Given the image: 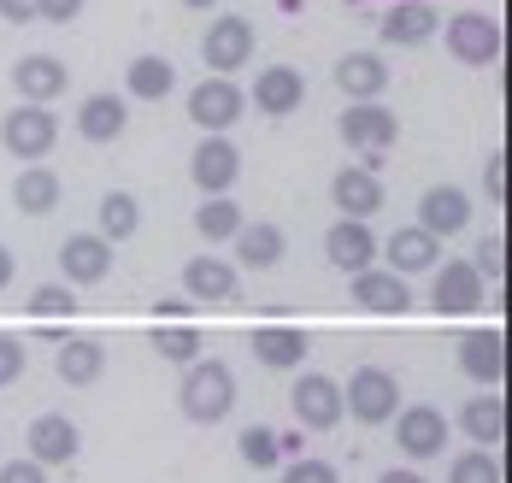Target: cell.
Segmentation results:
<instances>
[{
	"mask_svg": "<svg viewBox=\"0 0 512 483\" xmlns=\"http://www.w3.org/2000/svg\"><path fill=\"white\" fill-rule=\"evenodd\" d=\"M242 224H248V218H242V207H236L230 195H206L201 207H195V230H201L206 242H230Z\"/></svg>",
	"mask_w": 512,
	"mask_h": 483,
	"instance_id": "cell-33",
	"label": "cell"
},
{
	"mask_svg": "<svg viewBox=\"0 0 512 483\" xmlns=\"http://www.w3.org/2000/svg\"><path fill=\"white\" fill-rule=\"evenodd\" d=\"M53 372L83 389V383H95V377L106 372V348L95 342V336H65L59 354H53Z\"/></svg>",
	"mask_w": 512,
	"mask_h": 483,
	"instance_id": "cell-29",
	"label": "cell"
},
{
	"mask_svg": "<svg viewBox=\"0 0 512 483\" xmlns=\"http://www.w3.org/2000/svg\"><path fill=\"white\" fill-rule=\"evenodd\" d=\"M183 295H189V307H224V301H236V266L224 254H195L183 266Z\"/></svg>",
	"mask_w": 512,
	"mask_h": 483,
	"instance_id": "cell-13",
	"label": "cell"
},
{
	"mask_svg": "<svg viewBox=\"0 0 512 483\" xmlns=\"http://www.w3.org/2000/svg\"><path fill=\"white\" fill-rule=\"evenodd\" d=\"M465 224H471V195H465L460 183H436V189L418 195V230H430L436 242L460 236Z\"/></svg>",
	"mask_w": 512,
	"mask_h": 483,
	"instance_id": "cell-15",
	"label": "cell"
},
{
	"mask_svg": "<svg viewBox=\"0 0 512 483\" xmlns=\"http://www.w3.org/2000/svg\"><path fill=\"white\" fill-rule=\"evenodd\" d=\"M377 483H424V478H418V472H383Z\"/></svg>",
	"mask_w": 512,
	"mask_h": 483,
	"instance_id": "cell-46",
	"label": "cell"
},
{
	"mask_svg": "<svg viewBox=\"0 0 512 483\" xmlns=\"http://www.w3.org/2000/svg\"><path fill=\"white\" fill-rule=\"evenodd\" d=\"M201 59L212 65V77H236L248 59H254V24L248 18H236V12H224V18H212L201 36Z\"/></svg>",
	"mask_w": 512,
	"mask_h": 483,
	"instance_id": "cell-4",
	"label": "cell"
},
{
	"mask_svg": "<svg viewBox=\"0 0 512 483\" xmlns=\"http://www.w3.org/2000/svg\"><path fill=\"white\" fill-rule=\"evenodd\" d=\"M142 230V207H136V195H124V189H112V195H101V207H95V236L101 242H130Z\"/></svg>",
	"mask_w": 512,
	"mask_h": 483,
	"instance_id": "cell-31",
	"label": "cell"
},
{
	"mask_svg": "<svg viewBox=\"0 0 512 483\" xmlns=\"http://www.w3.org/2000/svg\"><path fill=\"white\" fill-rule=\"evenodd\" d=\"M489 301V289H483V277L465 266V260H442L436 277H430V307L436 313H448V319H460V313H477Z\"/></svg>",
	"mask_w": 512,
	"mask_h": 483,
	"instance_id": "cell-9",
	"label": "cell"
},
{
	"mask_svg": "<svg viewBox=\"0 0 512 483\" xmlns=\"http://www.w3.org/2000/svg\"><path fill=\"white\" fill-rule=\"evenodd\" d=\"M430 36H436V12H430L424 0L389 6V18H383V42H389V48H418V42H430Z\"/></svg>",
	"mask_w": 512,
	"mask_h": 483,
	"instance_id": "cell-30",
	"label": "cell"
},
{
	"mask_svg": "<svg viewBox=\"0 0 512 483\" xmlns=\"http://www.w3.org/2000/svg\"><path fill=\"white\" fill-rule=\"evenodd\" d=\"M24 442H30V460L36 466H71L83 454V430L71 425L65 413H36L30 430H24Z\"/></svg>",
	"mask_w": 512,
	"mask_h": 483,
	"instance_id": "cell-11",
	"label": "cell"
},
{
	"mask_svg": "<svg viewBox=\"0 0 512 483\" xmlns=\"http://www.w3.org/2000/svg\"><path fill=\"white\" fill-rule=\"evenodd\" d=\"M354 301L365 307V313H377V319H401V313L412 307V289H407V277L371 266V271L354 277Z\"/></svg>",
	"mask_w": 512,
	"mask_h": 483,
	"instance_id": "cell-20",
	"label": "cell"
},
{
	"mask_svg": "<svg viewBox=\"0 0 512 483\" xmlns=\"http://www.w3.org/2000/svg\"><path fill=\"white\" fill-rule=\"evenodd\" d=\"M189 177L201 195H230V183L242 177V154L230 136H201V148L189 154Z\"/></svg>",
	"mask_w": 512,
	"mask_h": 483,
	"instance_id": "cell-12",
	"label": "cell"
},
{
	"mask_svg": "<svg viewBox=\"0 0 512 483\" xmlns=\"http://www.w3.org/2000/svg\"><path fill=\"white\" fill-rule=\"evenodd\" d=\"M154 348H159V360H171V366H195L201 360V330H189V324H154Z\"/></svg>",
	"mask_w": 512,
	"mask_h": 483,
	"instance_id": "cell-34",
	"label": "cell"
},
{
	"mask_svg": "<svg viewBox=\"0 0 512 483\" xmlns=\"http://www.w3.org/2000/svg\"><path fill=\"white\" fill-rule=\"evenodd\" d=\"M301 101H307V77L295 65H265L254 77V107L265 118H289V112H301Z\"/></svg>",
	"mask_w": 512,
	"mask_h": 483,
	"instance_id": "cell-19",
	"label": "cell"
},
{
	"mask_svg": "<svg viewBox=\"0 0 512 483\" xmlns=\"http://www.w3.org/2000/svg\"><path fill=\"white\" fill-rule=\"evenodd\" d=\"M24 366H30L24 336H6V330H0V389H12V383L24 377Z\"/></svg>",
	"mask_w": 512,
	"mask_h": 483,
	"instance_id": "cell-39",
	"label": "cell"
},
{
	"mask_svg": "<svg viewBox=\"0 0 512 483\" xmlns=\"http://www.w3.org/2000/svg\"><path fill=\"white\" fill-rule=\"evenodd\" d=\"M83 6L89 0H36V18L42 24H71V18H83Z\"/></svg>",
	"mask_w": 512,
	"mask_h": 483,
	"instance_id": "cell-42",
	"label": "cell"
},
{
	"mask_svg": "<svg viewBox=\"0 0 512 483\" xmlns=\"http://www.w3.org/2000/svg\"><path fill=\"white\" fill-rule=\"evenodd\" d=\"M59 201H65V183H59L53 165H24V171H18V183H12V207H18V213L42 218V213H53Z\"/></svg>",
	"mask_w": 512,
	"mask_h": 483,
	"instance_id": "cell-27",
	"label": "cell"
},
{
	"mask_svg": "<svg viewBox=\"0 0 512 483\" xmlns=\"http://www.w3.org/2000/svg\"><path fill=\"white\" fill-rule=\"evenodd\" d=\"M53 142H59V118H53L48 107H12L0 118V148H6L12 160L42 165L53 154Z\"/></svg>",
	"mask_w": 512,
	"mask_h": 483,
	"instance_id": "cell-3",
	"label": "cell"
},
{
	"mask_svg": "<svg viewBox=\"0 0 512 483\" xmlns=\"http://www.w3.org/2000/svg\"><path fill=\"white\" fill-rule=\"evenodd\" d=\"M230 242H236V266H248V271H271L283 254H289V236H283L277 224H265V218L242 224Z\"/></svg>",
	"mask_w": 512,
	"mask_h": 483,
	"instance_id": "cell-25",
	"label": "cell"
},
{
	"mask_svg": "<svg viewBox=\"0 0 512 483\" xmlns=\"http://www.w3.org/2000/svg\"><path fill=\"white\" fill-rule=\"evenodd\" d=\"M460 425L471 442H483L489 454L507 442V395H495V389H483V395H471L465 401V413H460Z\"/></svg>",
	"mask_w": 512,
	"mask_h": 483,
	"instance_id": "cell-26",
	"label": "cell"
},
{
	"mask_svg": "<svg viewBox=\"0 0 512 483\" xmlns=\"http://www.w3.org/2000/svg\"><path fill=\"white\" fill-rule=\"evenodd\" d=\"M448 430H454L448 413H442V407H424V401L395 413V442H401L407 460H436V454L448 448Z\"/></svg>",
	"mask_w": 512,
	"mask_h": 483,
	"instance_id": "cell-8",
	"label": "cell"
},
{
	"mask_svg": "<svg viewBox=\"0 0 512 483\" xmlns=\"http://www.w3.org/2000/svg\"><path fill=\"white\" fill-rule=\"evenodd\" d=\"M465 266L477 271V277H489V283H501V277H507V236H483Z\"/></svg>",
	"mask_w": 512,
	"mask_h": 483,
	"instance_id": "cell-38",
	"label": "cell"
},
{
	"mask_svg": "<svg viewBox=\"0 0 512 483\" xmlns=\"http://www.w3.org/2000/svg\"><path fill=\"white\" fill-rule=\"evenodd\" d=\"M342 413H354L359 425H389V419L401 413V383H395V372L359 366V372L348 377V389H342Z\"/></svg>",
	"mask_w": 512,
	"mask_h": 483,
	"instance_id": "cell-2",
	"label": "cell"
},
{
	"mask_svg": "<svg viewBox=\"0 0 512 483\" xmlns=\"http://www.w3.org/2000/svg\"><path fill=\"white\" fill-rule=\"evenodd\" d=\"M307 348H312L307 330H295V324H259L254 330V360L271 366V372H301Z\"/></svg>",
	"mask_w": 512,
	"mask_h": 483,
	"instance_id": "cell-23",
	"label": "cell"
},
{
	"mask_svg": "<svg viewBox=\"0 0 512 483\" xmlns=\"http://www.w3.org/2000/svg\"><path fill=\"white\" fill-rule=\"evenodd\" d=\"M177 401H183V419H195V425H224L230 407H236V372H230L224 360H195V366H183Z\"/></svg>",
	"mask_w": 512,
	"mask_h": 483,
	"instance_id": "cell-1",
	"label": "cell"
},
{
	"mask_svg": "<svg viewBox=\"0 0 512 483\" xmlns=\"http://www.w3.org/2000/svg\"><path fill=\"white\" fill-rule=\"evenodd\" d=\"M183 6H189V12H212V6H218V0H183Z\"/></svg>",
	"mask_w": 512,
	"mask_h": 483,
	"instance_id": "cell-47",
	"label": "cell"
},
{
	"mask_svg": "<svg viewBox=\"0 0 512 483\" xmlns=\"http://www.w3.org/2000/svg\"><path fill=\"white\" fill-rule=\"evenodd\" d=\"M0 483H48V466H36V460L24 454V460H12V466H0Z\"/></svg>",
	"mask_w": 512,
	"mask_h": 483,
	"instance_id": "cell-43",
	"label": "cell"
},
{
	"mask_svg": "<svg viewBox=\"0 0 512 483\" xmlns=\"http://www.w3.org/2000/svg\"><path fill=\"white\" fill-rule=\"evenodd\" d=\"M324 254H330V266L359 277V271L377 266V236H371V224H359V218H336L330 230H324Z\"/></svg>",
	"mask_w": 512,
	"mask_h": 483,
	"instance_id": "cell-16",
	"label": "cell"
},
{
	"mask_svg": "<svg viewBox=\"0 0 512 483\" xmlns=\"http://www.w3.org/2000/svg\"><path fill=\"white\" fill-rule=\"evenodd\" d=\"M248 107V95L236 89V77H201L195 89H189V118L201 124L206 136H224L236 118Z\"/></svg>",
	"mask_w": 512,
	"mask_h": 483,
	"instance_id": "cell-5",
	"label": "cell"
},
{
	"mask_svg": "<svg viewBox=\"0 0 512 483\" xmlns=\"http://www.w3.org/2000/svg\"><path fill=\"white\" fill-rule=\"evenodd\" d=\"M24 307H30V319H71V313H77V295H71L65 283H42Z\"/></svg>",
	"mask_w": 512,
	"mask_h": 483,
	"instance_id": "cell-37",
	"label": "cell"
},
{
	"mask_svg": "<svg viewBox=\"0 0 512 483\" xmlns=\"http://www.w3.org/2000/svg\"><path fill=\"white\" fill-rule=\"evenodd\" d=\"M377 254L389 260L383 271H395V277H412V271H436V260H442V242H436L430 230L407 224V230H395V236H389Z\"/></svg>",
	"mask_w": 512,
	"mask_h": 483,
	"instance_id": "cell-21",
	"label": "cell"
},
{
	"mask_svg": "<svg viewBox=\"0 0 512 483\" xmlns=\"http://www.w3.org/2000/svg\"><path fill=\"white\" fill-rule=\"evenodd\" d=\"M236 448H242V460L254 466V472H277L283 466V454H277V430L271 425H248L236 436Z\"/></svg>",
	"mask_w": 512,
	"mask_h": 483,
	"instance_id": "cell-36",
	"label": "cell"
},
{
	"mask_svg": "<svg viewBox=\"0 0 512 483\" xmlns=\"http://www.w3.org/2000/svg\"><path fill=\"white\" fill-rule=\"evenodd\" d=\"M124 124H130V107H124L118 95H89V101L77 107V136H83V142H118Z\"/></svg>",
	"mask_w": 512,
	"mask_h": 483,
	"instance_id": "cell-28",
	"label": "cell"
},
{
	"mask_svg": "<svg viewBox=\"0 0 512 483\" xmlns=\"http://www.w3.org/2000/svg\"><path fill=\"white\" fill-rule=\"evenodd\" d=\"M59 266H65V289H71V283H77V289L106 283V277H112V242H101L95 230H83V236H65V248H59Z\"/></svg>",
	"mask_w": 512,
	"mask_h": 483,
	"instance_id": "cell-17",
	"label": "cell"
},
{
	"mask_svg": "<svg viewBox=\"0 0 512 483\" xmlns=\"http://www.w3.org/2000/svg\"><path fill=\"white\" fill-rule=\"evenodd\" d=\"M65 59L53 54H24L18 65H12V89H18V101L24 107H48L53 95H65Z\"/></svg>",
	"mask_w": 512,
	"mask_h": 483,
	"instance_id": "cell-18",
	"label": "cell"
},
{
	"mask_svg": "<svg viewBox=\"0 0 512 483\" xmlns=\"http://www.w3.org/2000/svg\"><path fill=\"white\" fill-rule=\"evenodd\" d=\"M448 54L460 65H495L501 59V24L489 12H454L448 18Z\"/></svg>",
	"mask_w": 512,
	"mask_h": 483,
	"instance_id": "cell-10",
	"label": "cell"
},
{
	"mask_svg": "<svg viewBox=\"0 0 512 483\" xmlns=\"http://www.w3.org/2000/svg\"><path fill=\"white\" fill-rule=\"evenodd\" d=\"M0 18L6 24H36V0H0Z\"/></svg>",
	"mask_w": 512,
	"mask_h": 483,
	"instance_id": "cell-44",
	"label": "cell"
},
{
	"mask_svg": "<svg viewBox=\"0 0 512 483\" xmlns=\"http://www.w3.org/2000/svg\"><path fill=\"white\" fill-rule=\"evenodd\" d=\"M395 136H401V118L383 101H359V107L342 112V142L359 148L365 160H383V148H395Z\"/></svg>",
	"mask_w": 512,
	"mask_h": 483,
	"instance_id": "cell-6",
	"label": "cell"
},
{
	"mask_svg": "<svg viewBox=\"0 0 512 483\" xmlns=\"http://www.w3.org/2000/svg\"><path fill=\"white\" fill-rule=\"evenodd\" d=\"M330 77H336V89H342L354 107L359 101H377V95L389 89V65H383V54H342Z\"/></svg>",
	"mask_w": 512,
	"mask_h": 483,
	"instance_id": "cell-24",
	"label": "cell"
},
{
	"mask_svg": "<svg viewBox=\"0 0 512 483\" xmlns=\"http://www.w3.org/2000/svg\"><path fill=\"white\" fill-rule=\"evenodd\" d=\"M330 201L342 207V218H365L383 207V183H377V171H365V165H342L336 177H330Z\"/></svg>",
	"mask_w": 512,
	"mask_h": 483,
	"instance_id": "cell-22",
	"label": "cell"
},
{
	"mask_svg": "<svg viewBox=\"0 0 512 483\" xmlns=\"http://www.w3.org/2000/svg\"><path fill=\"white\" fill-rule=\"evenodd\" d=\"M483 189H489V201H495V207H507V154H501V148L483 160Z\"/></svg>",
	"mask_w": 512,
	"mask_h": 483,
	"instance_id": "cell-41",
	"label": "cell"
},
{
	"mask_svg": "<svg viewBox=\"0 0 512 483\" xmlns=\"http://www.w3.org/2000/svg\"><path fill=\"white\" fill-rule=\"evenodd\" d=\"M6 283H12V248L0 242V289H6Z\"/></svg>",
	"mask_w": 512,
	"mask_h": 483,
	"instance_id": "cell-45",
	"label": "cell"
},
{
	"mask_svg": "<svg viewBox=\"0 0 512 483\" xmlns=\"http://www.w3.org/2000/svg\"><path fill=\"white\" fill-rule=\"evenodd\" d=\"M460 372L477 389H501V377H507V336L501 330H465L460 336Z\"/></svg>",
	"mask_w": 512,
	"mask_h": 483,
	"instance_id": "cell-14",
	"label": "cell"
},
{
	"mask_svg": "<svg viewBox=\"0 0 512 483\" xmlns=\"http://www.w3.org/2000/svg\"><path fill=\"white\" fill-rule=\"evenodd\" d=\"M124 89H130L136 101H165V95L177 89V65H171L165 54L130 59V71H124Z\"/></svg>",
	"mask_w": 512,
	"mask_h": 483,
	"instance_id": "cell-32",
	"label": "cell"
},
{
	"mask_svg": "<svg viewBox=\"0 0 512 483\" xmlns=\"http://www.w3.org/2000/svg\"><path fill=\"white\" fill-rule=\"evenodd\" d=\"M448 483H507V472H501V454H489V448H465V454H454Z\"/></svg>",
	"mask_w": 512,
	"mask_h": 483,
	"instance_id": "cell-35",
	"label": "cell"
},
{
	"mask_svg": "<svg viewBox=\"0 0 512 483\" xmlns=\"http://www.w3.org/2000/svg\"><path fill=\"white\" fill-rule=\"evenodd\" d=\"M283 483H342V472H336L330 460H307V454H301V460L283 466Z\"/></svg>",
	"mask_w": 512,
	"mask_h": 483,
	"instance_id": "cell-40",
	"label": "cell"
},
{
	"mask_svg": "<svg viewBox=\"0 0 512 483\" xmlns=\"http://www.w3.org/2000/svg\"><path fill=\"white\" fill-rule=\"evenodd\" d=\"M295 401V430H336L342 425V383L324 372H301V383L289 389Z\"/></svg>",
	"mask_w": 512,
	"mask_h": 483,
	"instance_id": "cell-7",
	"label": "cell"
}]
</instances>
